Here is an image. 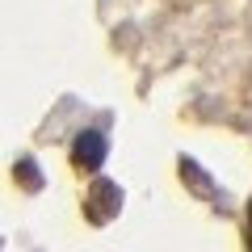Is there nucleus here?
Returning a JSON list of instances; mask_svg holds the SVG:
<instances>
[{
    "label": "nucleus",
    "instance_id": "1",
    "mask_svg": "<svg viewBox=\"0 0 252 252\" xmlns=\"http://www.w3.org/2000/svg\"><path fill=\"white\" fill-rule=\"evenodd\" d=\"M105 156H109L105 130H80V135H76V143H72V164H76L80 172L105 168Z\"/></svg>",
    "mask_w": 252,
    "mask_h": 252
},
{
    "label": "nucleus",
    "instance_id": "2",
    "mask_svg": "<svg viewBox=\"0 0 252 252\" xmlns=\"http://www.w3.org/2000/svg\"><path fill=\"white\" fill-rule=\"evenodd\" d=\"M118 210H122V189H118L114 181L97 177L93 189H89V198H84V215H89L93 223H109Z\"/></svg>",
    "mask_w": 252,
    "mask_h": 252
},
{
    "label": "nucleus",
    "instance_id": "3",
    "mask_svg": "<svg viewBox=\"0 0 252 252\" xmlns=\"http://www.w3.org/2000/svg\"><path fill=\"white\" fill-rule=\"evenodd\" d=\"M181 181H185L189 189H198L202 198H219L215 181H210L206 172H202V164H198V160H185V156H181Z\"/></svg>",
    "mask_w": 252,
    "mask_h": 252
},
{
    "label": "nucleus",
    "instance_id": "4",
    "mask_svg": "<svg viewBox=\"0 0 252 252\" xmlns=\"http://www.w3.org/2000/svg\"><path fill=\"white\" fill-rule=\"evenodd\" d=\"M13 172H17V177L26 181V189H42V177H38V164L30 160V156H21V160L13 164Z\"/></svg>",
    "mask_w": 252,
    "mask_h": 252
},
{
    "label": "nucleus",
    "instance_id": "5",
    "mask_svg": "<svg viewBox=\"0 0 252 252\" xmlns=\"http://www.w3.org/2000/svg\"><path fill=\"white\" fill-rule=\"evenodd\" d=\"M248 231H252V202H248Z\"/></svg>",
    "mask_w": 252,
    "mask_h": 252
},
{
    "label": "nucleus",
    "instance_id": "6",
    "mask_svg": "<svg viewBox=\"0 0 252 252\" xmlns=\"http://www.w3.org/2000/svg\"><path fill=\"white\" fill-rule=\"evenodd\" d=\"M248 252H252V231H248Z\"/></svg>",
    "mask_w": 252,
    "mask_h": 252
}]
</instances>
